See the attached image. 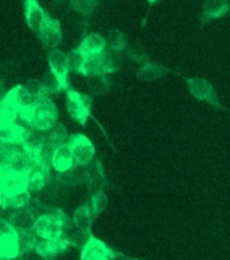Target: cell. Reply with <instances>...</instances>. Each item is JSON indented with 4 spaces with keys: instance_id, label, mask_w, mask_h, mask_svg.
<instances>
[{
    "instance_id": "obj_1",
    "label": "cell",
    "mask_w": 230,
    "mask_h": 260,
    "mask_svg": "<svg viewBox=\"0 0 230 260\" xmlns=\"http://www.w3.org/2000/svg\"><path fill=\"white\" fill-rule=\"evenodd\" d=\"M58 108L50 99L34 100L27 108L19 112L20 120L23 121L26 127L42 132L50 129L58 121Z\"/></svg>"
},
{
    "instance_id": "obj_2",
    "label": "cell",
    "mask_w": 230,
    "mask_h": 260,
    "mask_svg": "<svg viewBox=\"0 0 230 260\" xmlns=\"http://www.w3.org/2000/svg\"><path fill=\"white\" fill-rule=\"evenodd\" d=\"M66 109L71 119L81 125H85L92 111V96L69 88L66 90Z\"/></svg>"
},
{
    "instance_id": "obj_3",
    "label": "cell",
    "mask_w": 230,
    "mask_h": 260,
    "mask_svg": "<svg viewBox=\"0 0 230 260\" xmlns=\"http://www.w3.org/2000/svg\"><path fill=\"white\" fill-rule=\"evenodd\" d=\"M70 237L69 233H61L53 239H38L35 237L34 249L39 257L45 260H53L57 255L63 253L70 248Z\"/></svg>"
},
{
    "instance_id": "obj_4",
    "label": "cell",
    "mask_w": 230,
    "mask_h": 260,
    "mask_svg": "<svg viewBox=\"0 0 230 260\" xmlns=\"http://www.w3.org/2000/svg\"><path fill=\"white\" fill-rule=\"evenodd\" d=\"M67 147L70 148L73 162L75 166H88L94 159V146L89 138L82 134H74L69 136Z\"/></svg>"
},
{
    "instance_id": "obj_5",
    "label": "cell",
    "mask_w": 230,
    "mask_h": 260,
    "mask_svg": "<svg viewBox=\"0 0 230 260\" xmlns=\"http://www.w3.org/2000/svg\"><path fill=\"white\" fill-rule=\"evenodd\" d=\"M119 70V62L112 51L104 50L97 55L86 58L85 76H106Z\"/></svg>"
},
{
    "instance_id": "obj_6",
    "label": "cell",
    "mask_w": 230,
    "mask_h": 260,
    "mask_svg": "<svg viewBox=\"0 0 230 260\" xmlns=\"http://www.w3.org/2000/svg\"><path fill=\"white\" fill-rule=\"evenodd\" d=\"M24 190H28L26 174L12 170L6 165L0 166V193L15 194Z\"/></svg>"
},
{
    "instance_id": "obj_7",
    "label": "cell",
    "mask_w": 230,
    "mask_h": 260,
    "mask_svg": "<svg viewBox=\"0 0 230 260\" xmlns=\"http://www.w3.org/2000/svg\"><path fill=\"white\" fill-rule=\"evenodd\" d=\"M47 61H49V66H50V73L58 80L59 85L62 86V89H69L70 88V84H69L70 66H69L67 55L63 51L54 49V50L49 51Z\"/></svg>"
},
{
    "instance_id": "obj_8",
    "label": "cell",
    "mask_w": 230,
    "mask_h": 260,
    "mask_svg": "<svg viewBox=\"0 0 230 260\" xmlns=\"http://www.w3.org/2000/svg\"><path fill=\"white\" fill-rule=\"evenodd\" d=\"M123 255L120 252L109 248L104 241L92 235L85 247L81 249L80 260H113Z\"/></svg>"
},
{
    "instance_id": "obj_9",
    "label": "cell",
    "mask_w": 230,
    "mask_h": 260,
    "mask_svg": "<svg viewBox=\"0 0 230 260\" xmlns=\"http://www.w3.org/2000/svg\"><path fill=\"white\" fill-rule=\"evenodd\" d=\"M187 88L190 90V93L194 96L195 99H198L201 101H205L207 104L213 105L214 108L222 109V104L218 100V96L215 93L214 88L210 82L205 80V78H187L186 80Z\"/></svg>"
},
{
    "instance_id": "obj_10",
    "label": "cell",
    "mask_w": 230,
    "mask_h": 260,
    "mask_svg": "<svg viewBox=\"0 0 230 260\" xmlns=\"http://www.w3.org/2000/svg\"><path fill=\"white\" fill-rule=\"evenodd\" d=\"M39 39L46 49L54 50L58 49L62 43V31H61V23L59 20L53 19L47 15L46 19L39 27Z\"/></svg>"
},
{
    "instance_id": "obj_11",
    "label": "cell",
    "mask_w": 230,
    "mask_h": 260,
    "mask_svg": "<svg viewBox=\"0 0 230 260\" xmlns=\"http://www.w3.org/2000/svg\"><path fill=\"white\" fill-rule=\"evenodd\" d=\"M18 256L16 252V231L8 220L0 218V260Z\"/></svg>"
},
{
    "instance_id": "obj_12",
    "label": "cell",
    "mask_w": 230,
    "mask_h": 260,
    "mask_svg": "<svg viewBox=\"0 0 230 260\" xmlns=\"http://www.w3.org/2000/svg\"><path fill=\"white\" fill-rule=\"evenodd\" d=\"M27 177L28 191H41L50 182V167L45 166L42 163H34L26 173Z\"/></svg>"
},
{
    "instance_id": "obj_13",
    "label": "cell",
    "mask_w": 230,
    "mask_h": 260,
    "mask_svg": "<svg viewBox=\"0 0 230 260\" xmlns=\"http://www.w3.org/2000/svg\"><path fill=\"white\" fill-rule=\"evenodd\" d=\"M19 105L10 90L8 93H6L3 100L0 101V127L16 123V119L19 117Z\"/></svg>"
},
{
    "instance_id": "obj_14",
    "label": "cell",
    "mask_w": 230,
    "mask_h": 260,
    "mask_svg": "<svg viewBox=\"0 0 230 260\" xmlns=\"http://www.w3.org/2000/svg\"><path fill=\"white\" fill-rule=\"evenodd\" d=\"M86 169V182L89 187L90 193H94L97 190H104V186L106 185L105 175L102 171L101 162L94 158L92 162L85 166Z\"/></svg>"
},
{
    "instance_id": "obj_15",
    "label": "cell",
    "mask_w": 230,
    "mask_h": 260,
    "mask_svg": "<svg viewBox=\"0 0 230 260\" xmlns=\"http://www.w3.org/2000/svg\"><path fill=\"white\" fill-rule=\"evenodd\" d=\"M24 4V16L26 23L34 32L39 31L41 24L46 19L47 14L43 11V8L39 6L38 0H23Z\"/></svg>"
},
{
    "instance_id": "obj_16",
    "label": "cell",
    "mask_w": 230,
    "mask_h": 260,
    "mask_svg": "<svg viewBox=\"0 0 230 260\" xmlns=\"http://www.w3.org/2000/svg\"><path fill=\"white\" fill-rule=\"evenodd\" d=\"M8 222L11 224L15 231L30 232V231H32V226L35 222V216L27 208H20V209H15L10 214Z\"/></svg>"
},
{
    "instance_id": "obj_17",
    "label": "cell",
    "mask_w": 230,
    "mask_h": 260,
    "mask_svg": "<svg viewBox=\"0 0 230 260\" xmlns=\"http://www.w3.org/2000/svg\"><path fill=\"white\" fill-rule=\"evenodd\" d=\"M229 12V2L227 0H206L203 4L201 20L207 22L211 19H219Z\"/></svg>"
},
{
    "instance_id": "obj_18",
    "label": "cell",
    "mask_w": 230,
    "mask_h": 260,
    "mask_svg": "<svg viewBox=\"0 0 230 260\" xmlns=\"http://www.w3.org/2000/svg\"><path fill=\"white\" fill-rule=\"evenodd\" d=\"M77 49L82 51L86 57L97 55L106 50L105 38H102L101 35L98 34H88Z\"/></svg>"
},
{
    "instance_id": "obj_19",
    "label": "cell",
    "mask_w": 230,
    "mask_h": 260,
    "mask_svg": "<svg viewBox=\"0 0 230 260\" xmlns=\"http://www.w3.org/2000/svg\"><path fill=\"white\" fill-rule=\"evenodd\" d=\"M51 166L54 167L58 173H63V171L69 170L70 167L74 166L70 148L67 147V144H63V146L55 148L53 158H51Z\"/></svg>"
},
{
    "instance_id": "obj_20",
    "label": "cell",
    "mask_w": 230,
    "mask_h": 260,
    "mask_svg": "<svg viewBox=\"0 0 230 260\" xmlns=\"http://www.w3.org/2000/svg\"><path fill=\"white\" fill-rule=\"evenodd\" d=\"M57 181L66 186H78L81 183L86 182V169L85 166H73L69 170L58 173Z\"/></svg>"
},
{
    "instance_id": "obj_21",
    "label": "cell",
    "mask_w": 230,
    "mask_h": 260,
    "mask_svg": "<svg viewBox=\"0 0 230 260\" xmlns=\"http://www.w3.org/2000/svg\"><path fill=\"white\" fill-rule=\"evenodd\" d=\"M31 198L30 191L24 190L20 193H15V194H4L0 193V206L6 209H20V208H26Z\"/></svg>"
},
{
    "instance_id": "obj_22",
    "label": "cell",
    "mask_w": 230,
    "mask_h": 260,
    "mask_svg": "<svg viewBox=\"0 0 230 260\" xmlns=\"http://www.w3.org/2000/svg\"><path fill=\"white\" fill-rule=\"evenodd\" d=\"M167 73H170V69L163 66L162 63L156 62H147L144 65H141V68L137 72V77L140 78L141 81L151 82L155 81L158 78L163 77Z\"/></svg>"
},
{
    "instance_id": "obj_23",
    "label": "cell",
    "mask_w": 230,
    "mask_h": 260,
    "mask_svg": "<svg viewBox=\"0 0 230 260\" xmlns=\"http://www.w3.org/2000/svg\"><path fill=\"white\" fill-rule=\"evenodd\" d=\"M45 138H46L47 143L51 144L54 148H57L59 146H63V144L67 143L69 135H67L66 127L62 123L57 121L50 129H47L45 132Z\"/></svg>"
},
{
    "instance_id": "obj_24",
    "label": "cell",
    "mask_w": 230,
    "mask_h": 260,
    "mask_svg": "<svg viewBox=\"0 0 230 260\" xmlns=\"http://www.w3.org/2000/svg\"><path fill=\"white\" fill-rule=\"evenodd\" d=\"M34 243H35V236L31 231L30 232L16 231V252H18V256L31 252L34 249Z\"/></svg>"
},
{
    "instance_id": "obj_25",
    "label": "cell",
    "mask_w": 230,
    "mask_h": 260,
    "mask_svg": "<svg viewBox=\"0 0 230 260\" xmlns=\"http://www.w3.org/2000/svg\"><path fill=\"white\" fill-rule=\"evenodd\" d=\"M73 222L77 231H82V232H90L92 228V214H90L89 205L80 206L74 212V217H73Z\"/></svg>"
},
{
    "instance_id": "obj_26",
    "label": "cell",
    "mask_w": 230,
    "mask_h": 260,
    "mask_svg": "<svg viewBox=\"0 0 230 260\" xmlns=\"http://www.w3.org/2000/svg\"><path fill=\"white\" fill-rule=\"evenodd\" d=\"M109 80L106 76H89L88 78V89L90 96H102L109 90Z\"/></svg>"
},
{
    "instance_id": "obj_27",
    "label": "cell",
    "mask_w": 230,
    "mask_h": 260,
    "mask_svg": "<svg viewBox=\"0 0 230 260\" xmlns=\"http://www.w3.org/2000/svg\"><path fill=\"white\" fill-rule=\"evenodd\" d=\"M106 205H108V197H106L105 191L104 190H97L90 194V214L92 218H96L100 216L105 210Z\"/></svg>"
},
{
    "instance_id": "obj_28",
    "label": "cell",
    "mask_w": 230,
    "mask_h": 260,
    "mask_svg": "<svg viewBox=\"0 0 230 260\" xmlns=\"http://www.w3.org/2000/svg\"><path fill=\"white\" fill-rule=\"evenodd\" d=\"M105 45L106 49L112 53H120L125 49V45H127V41H125V35L117 30V28H113L108 32V37L105 39Z\"/></svg>"
},
{
    "instance_id": "obj_29",
    "label": "cell",
    "mask_w": 230,
    "mask_h": 260,
    "mask_svg": "<svg viewBox=\"0 0 230 260\" xmlns=\"http://www.w3.org/2000/svg\"><path fill=\"white\" fill-rule=\"evenodd\" d=\"M67 58H69L70 69L74 70L75 73L85 76V63L88 57L82 51H80L78 49H74V50L70 51V54L67 55Z\"/></svg>"
},
{
    "instance_id": "obj_30",
    "label": "cell",
    "mask_w": 230,
    "mask_h": 260,
    "mask_svg": "<svg viewBox=\"0 0 230 260\" xmlns=\"http://www.w3.org/2000/svg\"><path fill=\"white\" fill-rule=\"evenodd\" d=\"M11 92L12 94H14L15 101L18 103V105H19L20 111L24 108H27L28 105L34 101L31 98V94L28 93V90L24 88V85H16L15 88H12Z\"/></svg>"
},
{
    "instance_id": "obj_31",
    "label": "cell",
    "mask_w": 230,
    "mask_h": 260,
    "mask_svg": "<svg viewBox=\"0 0 230 260\" xmlns=\"http://www.w3.org/2000/svg\"><path fill=\"white\" fill-rule=\"evenodd\" d=\"M98 0H70L71 8L81 15H90L97 7Z\"/></svg>"
},
{
    "instance_id": "obj_32",
    "label": "cell",
    "mask_w": 230,
    "mask_h": 260,
    "mask_svg": "<svg viewBox=\"0 0 230 260\" xmlns=\"http://www.w3.org/2000/svg\"><path fill=\"white\" fill-rule=\"evenodd\" d=\"M42 82V86L43 89H45V93L47 94V98L50 99V96H53V94H58L59 92H62V86L59 85L58 80L53 76V74L49 72V73L45 76V78H43Z\"/></svg>"
},
{
    "instance_id": "obj_33",
    "label": "cell",
    "mask_w": 230,
    "mask_h": 260,
    "mask_svg": "<svg viewBox=\"0 0 230 260\" xmlns=\"http://www.w3.org/2000/svg\"><path fill=\"white\" fill-rule=\"evenodd\" d=\"M24 88L28 90V93L31 94L32 100H38V99H49L47 94L45 93L42 82L38 80H30V81L24 85Z\"/></svg>"
},
{
    "instance_id": "obj_34",
    "label": "cell",
    "mask_w": 230,
    "mask_h": 260,
    "mask_svg": "<svg viewBox=\"0 0 230 260\" xmlns=\"http://www.w3.org/2000/svg\"><path fill=\"white\" fill-rule=\"evenodd\" d=\"M92 236V233L90 232H82V231H75V232L70 233L69 237H70V244L74 245L75 248H78L81 251L85 244L89 240V237Z\"/></svg>"
},
{
    "instance_id": "obj_35",
    "label": "cell",
    "mask_w": 230,
    "mask_h": 260,
    "mask_svg": "<svg viewBox=\"0 0 230 260\" xmlns=\"http://www.w3.org/2000/svg\"><path fill=\"white\" fill-rule=\"evenodd\" d=\"M128 57L131 59H133L135 62L141 63V65L148 62V54H147V51L143 47L133 46L131 49H128Z\"/></svg>"
},
{
    "instance_id": "obj_36",
    "label": "cell",
    "mask_w": 230,
    "mask_h": 260,
    "mask_svg": "<svg viewBox=\"0 0 230 260\" xmlns=\"http://www.w3.org/2000/svg\"><path fill=\"white\" fill-rule=\"evenodd\" d=\"M4 96H6V90H4V84H3V81L0 80V101L3 100Z\"/></svg>"
},
{
    "instance_id": "obj_37",
    "label": "cell",
    "mask_w": 230,
    "mask_h": 260,
    "mask_svg": "<svg viewBox=\"0 0 230 260\" xmlns=\"http://www.w3.org/2000/svg\"><path fill=\"white\" fill-rule=\"evenodd\" d=\"M7 260H23V256H15V257H11V259H7Z\"/></svg>"
},
{
    "instance_id": "obj_38",
    "label": "cell",
    "mask_w": 230,
    "mask_h": 260,
    "mask_svg": "<svg viewBox=\"0 0 230 260\" xmlns=\"http://www.w3.org/2000/svg\"><path fill=\"white\" fill-rule=\"evenodd\" d=\"M156 2H158V0H148V3H149V4H155Z\"/></svg>"
},
{
    "instance_id": "obj_39",
    "label": "cell",
    "mask_w": 230,
    "mask_h": 260,
    "mask_svg": "<svg viewBox=\"0 0 230 260\" xmlns=\"http://www.w3.org/2000/svg\"><path fill=\"white\" fill-rule=\"evenodd\" d=\"M124 260H140V259H133V257H124Z\"/></svg>"
}]
</instances>
